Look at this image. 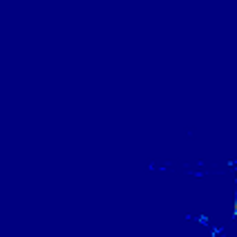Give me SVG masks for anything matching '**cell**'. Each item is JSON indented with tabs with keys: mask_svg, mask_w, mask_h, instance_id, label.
<instances>
[{
	"mask_svg": "<svg viewBox=\"0 0 237 237\" xmlns=\"http://www.w3.org/2000/svg\"><path fill=\"white\" fill-rule=\"evenodd\" d=\"M233 215L237 217V197H235V208H233Z\"/></svg>",
	"mask_w": 237,
	"mask_h": 237,
	"instance_id": "6da1fadb",
	"label": "cell"
}]
</instances>
